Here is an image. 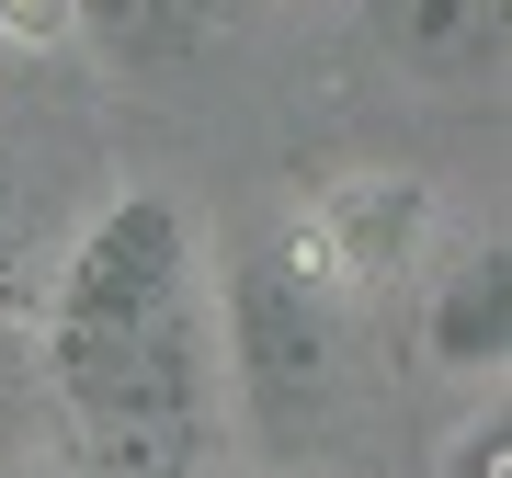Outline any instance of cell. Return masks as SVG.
Masks as SVG:
<instances>
[{
	"mask_svg": "<svg viewBox=\"0 0 512 478\" xmlns=\"http://www.w3.org/2000/svg\"><path fill=\"white\" fill-rule=\"evenodd\" d=\"M421 353H433L444 376L501 387V365H512V251L501 239L456 251L433 285H421Z\"/></svg>",
	"mask_w": 512,
	"mask_h": 478,
	"instance_id": "4",
	"label": "cell"
},
{
	"mask_svg": "<svg viewBox=\"0 0 512 478\" xmlns=\"http://www.w3.org/2000/svg\"><path fill=\"white\" fill-rule=\"evenodd\" d=\"M365 35L410 80H490L501 69V0H365Z\"/></svg>",
	"mask_w": 512,
	"mask_h": 478,
	"instance_id": "5",
	"label": "cell"
},
{
	"mask_svg": "<svg viewBox=\"0 0 512 478\" xmlns=\"http://www.w3.org/2000/svg\"><path fill=\"white\" fill-rule=\"evenodd\" d=\"M0 296H23V194H12V160H0Z\"/></svg>",
	"mask_w": 512,
	"mask_h": 478,
	"instance_id": "9",
	"label": "cell"
},
{
	"mask_svg": "<svg viewBox=\"0 0 512 478\" xmlns=\"http://www.w3.org/2000/svg\"><path fill=\"white\" fill-rule=\"evenodd\" d=\"M46 376L103 478H194L217 444V296L171 194H114L46 285Z\"/></svg>",
	"mask_w": 512,
	"mask_h": 478,
	"instance_id": "1",
	"label": "cell"
},
{
	"mask_svg": "<svg viewBox=\"0 0 512 478\" xmlns=\"http://www.w3.org/2000/svg\"><path fill=\"white\" fill-rule=\"evenodd\" d=\"M444 478H512V410H501V387H490V410L444 444Z\"/></svg>",
	"mask_w": 512,
	"mask_h": 478,
	"instance_id": "7",
	"label": "cell"
},
{
	"mask_svg": "<svg viewBox=\"0 0 512 478\" xmlns=\"http://www.w3.org/2000/svg\"><path fill=\"white\" fill-rule=\"evenodd\" d=\"M0 478H57V467H0Z\"/></svg>",
	"mask_w": 512,
	"mask_h": 478,
	"instance_id": "10",
	"label": "cell"
},
{
	"mask_svg": "<svg viewBox=\"0 0 512 478\" xmlns=\"http://www.w3.org/2000/svg\"><path fill=\"white\" fill-rule=\"evenodd\" d=\"M0 35L12 46H57L69 35V0H0Z\"/></svg>",
	"mask_w": 512,
	"mask_h": 478,
	"instance_id": "8",
	"label": "cell"
},
{
	"mask_svg": "<svg viewBox=\"0 0 512 478\" xmlns=\"http://www.w3.org/2000/svg\"><path fill=\"white\" fill-rule=\"evenodd\" d=\"M69 35H92L114 69H171L217 35V0H69Z\"/></svg>",
	"mask_w": 512,
	"mask_h": 478,
	"instance_id": "6",
	"label": "cell"
},
{
	"mask_svg": "<svg viewBox=\"0 0 512 478\" xmlns=\"http://www.w3.org/2000/svg\"><path fill=\"white\" fill-rule=\"evenodd\" d=\"M421 217H433L421 183H387V171H376V183H330L319 217L296 228V239H308V262L330 274V296H365V285H387L421 251Z\"/></svg>",
	"mask_w": 512,
	"mask_h": 478,
	"instance_id": "3",
	"label": "cell"
},
{
	"mask_svg": "<svg viewBox=\"0 0 512 478\" xmlns=\"http://www.w3.org/2000/svg\"><path fill=\"white\" fill-rule=\"evenodd\" d=\"M205 296H217V376L239 387L251 433L274 444V456H296V433H308V422H319V399H330V365H342L330 274L308 262V239L239 228Z\"/></svg>",
	"mask_w": 512,
	"mask_h": 478,
	"instance_id": "2",
	"label": "cell"
}]
</instances>
